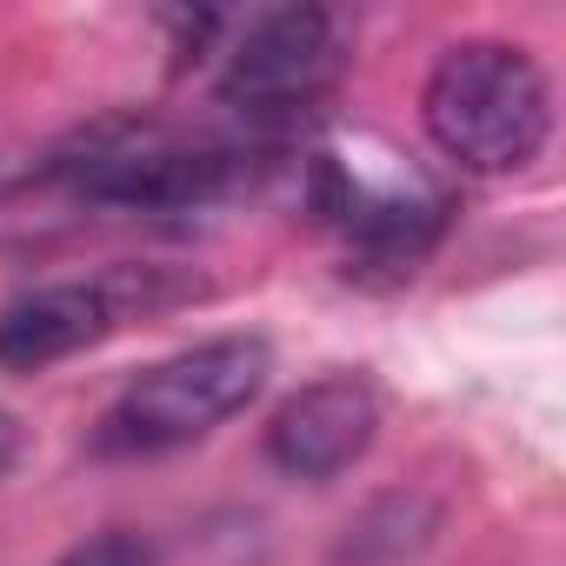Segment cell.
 <instances>
[{
    "mask_svg": "<svg viewBox=\"0 0 566 566\" xmlns=\"http://www.w3.org/2000/svg\"><path fill=\"white\" fill-rule=\"evenodd\" d=\"M266 387V340L227 334V340H200L160 367H147L94 427V453L101 460H154L174 447L207 440L220 420H233L253 394Z\"/></svg>",
    "mask_w": 566,
    "mask_h": 566,
    "instance_id": "2",
    "label": "cell"
},
{
    "mask_svg": "<svg viewBox=\"0 0 566 566\" xmlns=\"http://www.w3.org/2000/svg\"><path fill=\"white\" fill-rule=\"evenodd\" d=\"M14 460H21V427H14L8 413H0V473H8Z\"/></svg>",
    "mask_w": 566,
    "mask_h": 566,
    "instance_id": "9",
    "label": "cell"
},
{
    "mask_svg": "<svg viewBox=\"0 0 566 566\" xmlns=\"http://www.w3.org/2000/svg\"><path fill=\"white\" fill-rule=\"evenodd\" d=\"M420 120L433 147L467 174H513L553 134V87L513 41H460L433 61Z\"/></svg>",
    "mask_w": 566,
    "mask_h": 566,
    "instance_id": "1",
    "label": "cell"
},
{
    "mask_svg": "<svg viewBox=\"0 0 566 566\" xmlns=\"http://www.w3.org/2000/svg\"><path fill=\"white\" fill-rule=\"evenodd\" d=\"M347 233H354V273H387L407 280L433 240L447 233V200L433 193H394V200H347Z\"/></svg>",
    "mask_w": 566,
    "mask_h": 566,
    "instance_id": "7",
    "label": "cell"
},
{
    "mask_svg": "<svg viewBox=\"0 0 566 566\" xmlns=\"http://www.w3.org/2000/svg\"><path fill=\"white\" fill-rule=\"evenodd\" d=\"M233 154L220 147H174V140H94L87 160H74V187L107 207H140V213H174V207H207L227 193Z\"/></svg>",
    "mask_w": 566,
    "mask_h": 566,
    "instance_id": "5",
    "label": "cell"
},
{
    "mask_svg": "<svg viewBox=\"0 0 566 566\" xmlns=\"http://www.w3.org/2000/svg\"><path fill=\"white\" fill-rule=\"evenodd\" d=\"M380 433V394L360 374H334L301 387L266 427V460L287 480H334L347 473Z\"/></svg>",
    "mask_w": 566,
    "mask_h": 566,
    "instance_id": "6",
    "label": "cell"
},
{
    "mask_svg": "<svg viewBox=\"0 0 566 566\" xmlns=\"http://www.w3.org/2000/svg\"><path fill=\"white\" fill-rule=\"evenodd\" d=\"M340 74V21L327 8L260 14L220 67V101L240 114H294L321 101Z\"/></svg>",
    "mask_w": 566,
    "mask_h": 566,
    "instance_id": "3",
    "label": "cell"
},
{
    "mask_svg": "<svg viewBox=\"0 0 566 566\" xmlns=\"http://www.w3.org/2000/svg\"><path fill=\"white\" fill-rule=\"evenodd\" d=\"M54 566H154V546H147L140 533H127V526H107V533L67 546Z\"/></svg>",
    "mask_w": 566,
    "mask_h": 566,
    "instance_id": "8",
    "label": "cell"
},
{
    "mask_svg": "<svg viewBox=\"0 0 566 566\" xmlns=\"http://www.w3.org/2000/svg\"><path fill=\"white\" fill-rule=\"evenodd\" d=\"M154 266H120L101 280H61V287H34L0 307V367L8 374H41L81 347H94L120 314L154 307L147 294Z\"/></svg>",
    "mask_w": 566,
    "mask_h": 566,
    "instance_id": "4",
    "label": "cell"
}]
</instances>
